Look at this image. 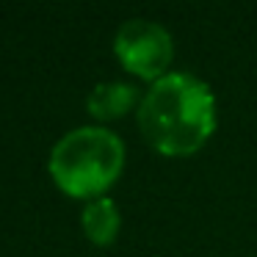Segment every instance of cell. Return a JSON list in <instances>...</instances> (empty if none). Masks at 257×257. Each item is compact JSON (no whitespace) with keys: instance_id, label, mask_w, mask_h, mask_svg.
Here are the masks:
<instances>
[{"instance_id":"6da1fadb","label":"cell","mask_w":257,"mask_h":257,"mask_svg":"<svg viewBox=\"0 0 257 257\" xmlns=\"http://www.w3.org/2000/svg\"><path fill=\"white\" fill-rule=\"evenodd\" d=\"M139 124L158 152L191 155L216 130V97L196 75L166 72L141 97Z\"/></svg>"},{"instance_id":"7a4b0ae2","label":"cell","mask_w":257,"mask_h":257,"mask_svg":"<svg viewBox=\"0 0 257 257\" xmlns=\"http://www.w3.org/2000/svg\"><path fill=\"white\" fill-rule=\"evenodd\" d=\"M124 144L113 130L83 124L56 141L50 152V174L67 194L97 196L119 177Z\"/></svg>"},{"instance_id":"3957f363","label":"cell","mask_w":257,"mask_h":257,"mask_svg":"<svg viewBox=\"0 0 257 257\" xmlns=\"http://www.w3.org/2000/svg\"><path fill=\"white\" fill-rule=\"evenodd\" d=\"M113 50L130 72L147 80H158L169 72V64L174 58V42L161 23L136 17L119 25Z\"/></svg>"},{"instance_id":"277c9868","label":"cell","mask_w":257,"mask_h":257,"mask_svg":"<svg viewBox=\"0 0 257 257\" xmlns=\"http://www.w3.org/2000/svg\"><path fill=\"white\" fill-rule=\"evenodd\" d=\"M136 100H139V91H136L133 83L105 80V83H97L91 89V94L86 97V105L97 119H113V116H122L124 111H130Z\"/></svg>"},{"instance_id":"5b68a950","label":"cell","mask_w":257,"mask_h":257,"mask_svg":"<svg viewBox=\"0 0 257 257\" xmlns=\"http://www.w3.org/2000/svg\"><path fill=\"white\" fill-rule=\"evenodd\" d=\"M80 221H83L89 240L97 246H108L113 240V235L119 232V210L113 205V199H108V196H94V199L86 202Z\"/></svg>"}]
</instances>
